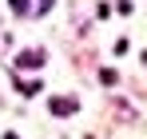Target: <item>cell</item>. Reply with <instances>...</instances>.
<instances>
[{
  "instance_id": "cell-1",
  "label": "cell",
  "mask_w": 147,
  "mask_h": 139,
  "mask_svg": "<svg viewBox=\"0 0 147 139\" xmlns=\"http://www.w3.org/2000/svg\"><path fill=\"white\" fill-rule=\"evenodd\" d=\"M76 111H80V103L68 99V95H64V99H60V95L52 99V115H76Z\"/></svg>"
},
{
  "instance_id": "cell-2",
  "label": "cell",
  "mask_w": 147,
  "mask_h": 139,
  "mask_svg": "<svg viewBox=\"0 0 147 139\" xmlns=\"http://www.w3.org/2000/svg\"><path fill=\"white\" fill-rule=\"evenodd\" d=\"M44 64V52H20L16 56V68H40Z\"/></svg>"
},
{
  "instance_id": "cell-3",
  "label": "cell",
  "mask_w": 147,
  "mask_h": 139,
  "mask_svg": "<svg viewBox=\"0 0 147 139\" xmlns=\"http://www.w3.org/2000/svg\"><path fill=\"white\" fill-rule=\"evenodd\" d=\"M99 84H103V88H115V84H119V72L115 68H99Z\"/></svg>"
},
{
  "instance_id": "cell-4",
  "label": "cell",
  "mask_w": 147,
  "mask_h": 139,
  "mask_svg": "<svg viewBox=\"0 0 147 139\" xmlns=\"http://www.w3.org/2000/svg\"><path fill=\"white\" fill-rule=\"evenodd\" d=\"M16 88H20L24 95H36V92H40V84H36V80H16Z\"/></svg>"
},
{
  "instance_id": "cell-5",
  "label": "cell",
  "mask_w": 147,
  "mask_h": 139,
  "mask_svg": "<svg viewBox=\"0 0 147 139\" xmlns=\"http://www.w3.org/2000/svg\"><path fill=\"white\" fill-rule=\"evenodd\" d=\"M8 4H12L16 16H28V8H32V0H8Z\"/></svg>"
},
{
  "instance_id": "cell-6",
  "label": "cell",
  "mask_w": 147,
  "mask_h": 139,
  "mask_svg": "<svg viewBox=\"0 0 147 139\" xmlns=\"http://www.w3.org/2000/svg\"><path fill=\"white\" fill-rule=\"evenodd\" d=\"M115 12H123V16H131V12H135V4H131V0H119V4H115Z\"/></svg>"
},
{
  "instance_id": "cell-7",
  "label": "cell",
  "mask_w": 147,
  "mask_h": 139,
  "mask_svg": "<svg viewBox=\"0 0 147 139\" xmlns=\"http://www.w3.org/2000/svg\"><path fill=\"white\" fill-rule=\"evenodd\" d=\"M52 8V0H40V8H36V12H48Z\"/></svg>"
},
{
  "instance_id": "cell-8",
  "label": "cell",
  "mask_w": 147,
  "mask_h": 139,
  "mask_svg": "<svg viewBox=\"0 0 147 139\" xmlns=\"http://www.w3.org/2000/svg\"><path fill=\"white\" fill-rule=\"evenodd\" d=\"M4 139H20V135H16V131H8V135H4Z\"/></svg>"
}]
</instances>
